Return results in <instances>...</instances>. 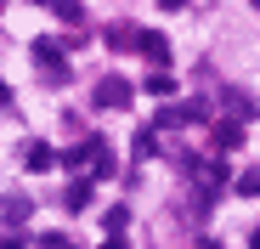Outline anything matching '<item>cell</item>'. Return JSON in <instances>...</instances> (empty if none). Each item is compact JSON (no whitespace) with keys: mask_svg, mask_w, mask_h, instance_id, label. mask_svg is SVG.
I'll use <instances>...</instances> for the list:
<instances>
[{"mask_svg":"<svg viewBox=\"0 0 260 249\" xmlns=\"http://www.w3.org/2000/svg\"><path fill=\"white\" fill-rule=\"evenodd\" d=\"M147 91H153V97H170V91H176V79H170V74H147Z\"/></svg>","mask_w":260,"mask_h":249,"instance_id":"cell-10","label":"cell"},{"mask_svg":"<svg viewBox=\"0 0 260 249\" xmlns=\"http://www.w3.org/2000/svg\"><path fill=\"white\" fill-rule=\"evenodd\" d=\"M96 108H130V85L124 79H102L96 85Z\"/></svg>","mask_w":260,"mask_h":249,"instance_id":"cell-3","label":"cell"},{"mask_svg":"<svg viewBox=\"0 0 260 249\" xmlns=\"http://www.w3.org/2000/svg\"><path fill=\"white\" fill-rule=\"evenodd\" d=\"M158 153V142H153V131H136V159H153Z\"/></svg>","mask_w":260,"mask_h":249,"instance_id":"cell-11","label":"cell"},{"mask_svg":"<svg viewBox=\"0 0 260 249\" xmlns=\"http://www.w3.org/2000/svg\"><path fill=\"white\" fill-rule=\"evenodd\" d=\"M198 119H204V102H181V108H164L158 113L164 131H181V124H198Z\"/></svg>","mask_w":260,"mask_h":249,"instance_id":"cell-2","label":"cell"},{"mask_svg":"<svg viewBox=\"0 0 260 249\" xmlns=\"http://www.w3.org/2000/svg\"><path fill=\"white\" fill-rule=\"evenodd\" d=\"M254 6H260V0H254Z\"/></svg>","mask_w":260,"mask_h":249,"instance_id":"cell-16","label":"cell"},{"mask_svg":"<svg viewBox=\"0 0 260 249\" xmlns=\"http://www.w3.org/2000/svg\"><path fill=\"white\" fill-rule=\"evenodd\" d=\"M85 204H91V181H74L68 187V210H85Z\"/></svg>","mask_w":260,"mask_h":249,"instance_id":"cell-9","label":"cell"},{"mask_svg":"<svg viewBox=\"0 0 260 249\" xmlns=\"http://www.w3.org/2000/svg\"><path fill=\"white\" fill-rule=\"evenodd\" d=\"M102 249H124V243H119V238H113V243H102Z\"/></svg>","mask_w":260,"mask_h":249,"instance_id":"cell-13","label":"cell"},{"mask_svg":"<svg viewBox=\"0 0 260 249\" xmlns=\"http://www.w3.org/2000/svg\"><path fill=\"white\" fill-rule=\"evenodd\" d=\"M34 63L46 68V79H51V85H68V57L57 51V40H34Z\"/></svg>","mask_w":260,"mask_h":249,"instance_id":"cell-1","label":"cell"},{"mask_svg":"<svg viewBox=\"0 0 260 249\" xmlns=\"http://www.w3.org/2000/svg\"><path fill=\"white\" fill-rule=\"evenodd\" d=\"M51 6H57V17H68V23H79L85 12H79V0H51Z\"/></svg>","mask_w":260,"mask_h":249,"instance_id":"cell-12","label":"cell"},{"mask_svg":"<svg viewBox=\"0 0 260 249\" xmlns=\"http://www.w3.org/2000/svg\"><path fill=\"white\" fill-rule=\"evenodd\" d=\"M23 159H28V170H51V164H57L51 142H28V147H23Z\"/></svg>","mask_w":260,"mask_h":249,"instance_id":"cell-5","label":"cell"},{"mask_svg":"<svg viewBox=\"0 0 260 249\" xmlns=\"http://www.w3.org/2000/svg\"><path fill=\"white\" fill-rule=\"evenodd\" d=\"M108 46L113 51H130V46H142V34H130V23H113L108 28Z\"/></svg>","mask_w":260,"mask_h":249,"instance_id":"cell-7","label":"cell"},{"mask_svg":"<svg viewBox=\"0 0 260 249\" xmlns=\"http://www.w3.org/2000/svg\"><path fill=\"white\" fill-rule=\"evenodd\" d=\"M215 147H243V124L221 119V124H215Z\"/></svg>","mask_w":260,"mask_h":249,"instance_id":"cell-6","label":"cell"},{"mask_svg":"<svg viewBox=\"0 0 260 249\" xmlns=\"http://www.w3.org/2000/svg\"><path fill=\"white\" fill-rule=\"evenodd\" d=\"M0 221L23 227V221H28V198H23V193H6V198H0Z\"/></svg>","mask_w":260,"mask_h":249,"instance_id":"cell-4","label":"cell"},{"mask_svg":"<svg viewBox=\"0 0 260 249\" xmlns=\"http://www.w3.org/2000/svg\"><path fill=\"white\" fill-rule=\"evenodd\" d=\"M0 6H6V0H0Z\"/></svg>","mask_w":260,"mask_h":249,"instance_id":"cell-15","label":"cell"},{"mask_svg":"<svg viewBox=\"0 0 260 249\" xmlns=\"http://www.w3.org/2000/svg\"><path fill=\"white\" fill-rule=\"evenodd\" d=\"M254 249H260V232H254Z\"/></svg>","mask_w":260,"mask_h":249,"instance_id":"cell-14","label":"cell"},{"mask_svg":"<svg viewBox=\"0 0 260 249\" xmlns=\"http://www.w3.org/2000/svg\"><path fill=\"white\" fill-rule=\"evenodd\" d=\"M142 57H153V63H164V57H170L164 34H142Z\"/></svg>","mask_w":260,"mask_h":249,"instance_id":"cell-8","label":"cell"}]
</instances>
